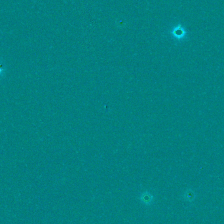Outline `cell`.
I'll return each mask as SVG.
<instances>
[{"instance_id": "1", "label": "cell", "mask_w": 224, "mask_h": 224, "mask_svg": "<svg viewBox=\"0 0 224 224\" xmlns=\"http://www.w3.org/2000/svg\"><path fill=\"white\" fill-rule=\"evenodd\" d=\"M143 196V202L146 203H150L151 201H152L153 199V197L152 195H151L149 193H144L142 195Z\"/></svg>"}, {"instance_id": "2", "label": "cell", "mask_w": 224, "mask_h": 224, "mask_svg": "<svg viewBox=\"0 0 224 224\" xmlns=\"http://www.w3.org/2000/svg\"><path fill=\"white\" fill-rule=\"evenodd\" d=\"M5 74V67L4 66L0 63V77H2Z\"/></svg>"}]
</instances>
